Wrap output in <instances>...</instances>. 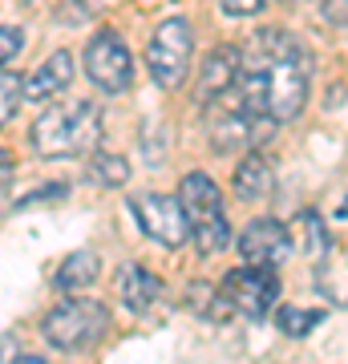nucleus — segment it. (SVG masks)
Wrapping results in <instances>:
<instances>
[{"label": "nucleus", "mask_w": 348, "mask_h": 364, "mask_svg": "<svg viewBox=\"0 0 348 364\" xmlns=\"http://www.w3.org/2000/svg\"><path fill=\"white\" fill-rule=\"evenodd\" d=\"M28 142L41 158H81L93 154V146L102 142V105L97 102H65L49 105L33 122Z\"/></svg>", "instance_id": "f257e3e1"}, {"label": "nucleus", "mask_w": 348, "mask_h": 364, "mask_svg": "<svg viewBox=\"0 0 348 364\" xmlns=\"http://www.w3.org/2000/svg\"><path fill=\"white\" fill-rule=\"evenodd\" d=\"M105 332H110V308L85 296L61 299L41 324V336L57 352H93L105 340Z\"/></svg>", "instance_id": "f03ea898"}, {"label": "nucleus", "mask_w": 348, "mask_h": 364, "mask_svg": "<svg viewBox=\"0 0 348 364\" xmlns=\"http://www.w3.org/2000/svg\"><path fill=\"white\" fill-rule=\"evenodd\" d=\"M308 77H312V53H280V57H263V85H268V114L275 122H292L300 117L308 102Z\"/></svg>", "instance_id": "7ed1b4c3"}, {"label": "nucleus", "mask_w": 348, "mask_h": 364, "mask_svg": "<svg viewBox=\"0 0 348 364\" xmlns=\"http://www.w3.org/2000/svg\"><path fill=\"white\" fill-rule=\"evenodd\" d=\"M194 57V28L186 16H170L154 28L150 37V53H146V69L154 77L158 90H179L186 73H191Z\"/></svg>", "instance_id": "20e7f679"}, {"label": "nucleus", "mask_w": 348, "mask_h": 364, "mask_svg": "<svg viewBox=\"0 0 348 364\" xmlns=\"http://www.w3.org/2000/svg\"><path fill=\"white\" fill-rule=\"evenodd\" d=\"M130 210L142 227L146 239H154L158 247L167 251H179L186 239H194V227H191V215L182 207V198H170V195H134L130 198Z\"/></svg>", "instance_id": "39448f33"}, {"label": "nucleus", "mask_w": 348, "mask_h": 364, "mask_svg": "<svg viewBox=\"0 0 348 364\" xmlns=\"http://www.w3.org/2000/svg\"><path fill=\"white\" fill-rule=\"evenodd\" d=\"M85 77L97 85L102 93L117 97L134 85V57H130L126 41L114 28H97L85 45Z\"/></svg>", "instance_id": "423d86ee"}, {"label": "nucleus", "mask_w": 348, "mask_h": 364, "mask_svg": "<svg viewBox=\"0 0 348 364\" xmlns=\"http://www.w3.org/2000/svg\"><path fill=\"white\" fill-rule=\"evenodd\" d=\"M219 287L235 304V312H243L247 320H263L268 308L275 304V296H280V275H275V267L243 263V267H235V272L223 275Z\"/></svg>", "instance_id": "0eeeda50"}, {"label": "nucleus", "mask_w": 348, "mask_h": 364, "mask_svg": "<svg viewBox=\"0 0 348 364\" xmlns=\"http://www.w3.org/2000/svg\"><path fill=\"white\" fill-rule=\"evenodd\" d=\"M235 247L243 255V263L255 267H280L292 255V235L280 219H251L243 231L235 235Z\"/></svg>", "instance_id": "6e6552de"}, {"label": "nucleus", "mask_w": 348, "mask_h": 364, "mask_svg": "<svg viewBox=\"0 0 348 364\" xmlns=\"http://www.w3.org/2000/svg\"><path fill=\"white\" fill-rule=\"evenodd\" d=\"M243 77V57L235 45H219L203 57V69H199V81H194V102L206 105V102H219L227 93H235Z\"/></svg>", "instance_id": "1a4fd4ad"}, {"label": "nucleus", "mask_w": 348, "mask_h": 364, "mask_svg": "<svg viewBox=\"0 0 348 364\" xmlns=\"http://www.w3.org/2000/svg\"><path fill=\"white\" fill-rule=\"evenodd\" d=\"M114 296H117V304L126 308V312H134V316H142V312H150L158 304V296H162V279H158L154 272H146L142 263H122L117 267V275H114Z\"/></svg>", "instance_id": "9d476101"}, {"label": "nucleus", "mask_w": 348, "mask_h": 364, "mask_svg": "<svg viewBox=\"0 0 348 364\" xmlns=\"http://www.w3.org/2000/svg\"><path fill=\"white\" fill-rule=\"evenodd\" d=\"M73 81V53L69 49H57V53H49L45 61H41L33 73H28V81H25V102H49V97H57V93L65 90Z\"/></svg>", "instance_id": "9b49d317"}, {"label": "nucleus", "mask_w": 348, "mask_h": 364, "mask_svg": "<svg viewBox=\"0 0 348 364\" xmlns=\"http://www.w3.org/2000/svg\"><path fill=\"white\" fill-rule=\"evenodd\" d=\"M179 198L186 215H191V227H203V223H215L223 219V198H219V186L211 182V174L203 170H191L179 186Z\"/></svg>", "instance_id": "f8f14e48"}, {"label": "nucleus", "mask_w": 348, "mask_h": 364, "mask_svg": "<svg viewBox=\"0 0 348 364\" xmlns=\"http://www.w3.org/2000/svg\"><path fill=\"white\" fill-rule=\"evenodd\" d=\"M231 186L243 203H263V198L271 195V186H275V174H271L268 158L255 154V150H247V154L239 158L235 174H231Z\"/></svg>", "instance_id": "ddd939ff"}, {"label": "nucleus", "mask_w": 348, "mask_h": 364, "mask_svg": "<svg viewBox=\"0 0 348 364\" xmlns=\"http://www.w3.org/2000/svg\"><path fill=\"white\" fill-rule=\"evenodd\" d=\"M97 272H102V259L93 255V251H73L69 259L53 272V287L57 291H81V287H90L93 279H97Z\"/></svg>", "instance_id": "4468645a"}, {"label": "nucleus", "mask_w": 348, "mask_h": 364, "mask_svg": "<svg viewBox=\"0 0 348 364\" xmlns=\"http://www.w3.org/2000/svg\"><path fill=\"white\" fill-rule=\"evenodd\" d=\"M186 308L194 316H203V320H227L235 312V304L227 299L223 287H211V284H191L186 291Z\"/></svg>", "instance_id": "2eb2a0df"}, {"label": "nucleus", "mask_w": 348, "mask_h": 364, "mask_svg": "<svg viewBox=\"0 0 348 364\" xmlns=\"http://www.w3.org/2000/svg\"><path fill=\"white\" fill-rule=\"evenodd\" d=\"M85 174H90L97 186L114 191V186H126L130 182V162L122 154H93L90 166H85Z\"/></svg>", "instance_id": "dca6fc26"}, {"label": "nucleus", "mask_w": 348, "mask_h": 364, "mask_svg": "<svg viewBox=\"0 0 348 364\" xmlns=\"http://www.w3.org/2000/svg\"><path fill=\"white\" fill-rule=\"evenodd\" d=\"M316 324H324V312H320V308H296V304H284V308L275 312V328H280L284 336H292V340L308 336Z\"/></svg>", "instance_id": "f3484780"}, {"label": "nucleus", "mask_w": 348, "mask_h": 364, "mask_svg": "<svg viewBox=\"0 0 348 364\" xmlns=\"http://www.w3.org/2000/svg\"><path fill=\"white\" fill-rule=\"evenodd\" d=\"M235 235H231V223H227V215L215 223H203V227H194V247H199V255H219L223 247H231Z\"/></svg>", "instance_id": "a211bd4d"}, {"label": "nucleus", "mask_w": 348, "mask_h": 364, "mask_svg": "<svg viewBox=\"0 0 348 364\" xmlns=\"http://www.w3.org/2000/svg\"><path fill=\"white\" fill-rule=\"evenodd\" d=\"M300 223H304V251H308L312 259H320L324 251H328V235H324V227H320V215H316V210H304Z\"/></svg>", "instance_id": "6ab92c4d"}, {"label": "nucleus", "mask_w": 348, "mask_h": 364, "mask_svg": "<svg viewBox=\"0 0 348 364\" xmlns=\"http://www.w3.org/2000/svg\"><path fill=\"white\" fill-rule=\"evenodd\" d=\"M0 85H4V102H0V117H4V122H13V117H16V105H21V97H25V85L16 81L13 65H4V77H0Z\"/></svg>", "instance_id": "aec40b11"}, {"label": "nucleus", "mask_w": 348, "mask_h": 364, "mask_svg": "<svg viewBox=\"0 0 348 364\" xmlns=\"http://www.w3.org/2000/svg\"><path fill=\"white\" fill-rule=\"evenodd\" d=\"M21 49H25V28L4 25V33H0V61L13 65L16 57H21Z\"/></svg>", "instance_id": "412c9836"}, {"label": "nucleus", "mask_w": 348, "mask_h": 364, "mask_svg": "<svg viewBox=\"0 0 348 364\" xmlns=\"http://www.w3.org/2000/svg\"><path fill=\"white\" fill-rule=\"evenodd\" d=\"M219 9H223V16H259L263 13V0H219Z\"/></svg>", "instance_id": "4be33fe9"}, {"label": "nucleus", "mask_w": 348, "mask_h": 364, "mask_svg": "<svg viewBox=\"0 0 348 364\" xmlns=\"http://www.w3.org/2000/svg\"><path fill=\"white\" fill-rule=\"evenodd\" d=\"M69 195V186H65V182H53L49 191H37V195H28L25 203H16V207H28V203H45V198H65Z\"/></svg>", "instance_id": "5701e85b"}, {"label": "nucleus", "mask_w": 348, "mask_h": 364, "mask_svg": "<svg viewBox=\"0 0 348 364\" xmlns=\"http://www.w3.org/2000/svg\"><path fill=\"white\" fill-rule=\"evenodd\" d=\"M336 219H348V195H344V203L336 207Z\"/></svg>", "instance_id": "b1692460"}]
</instances>
